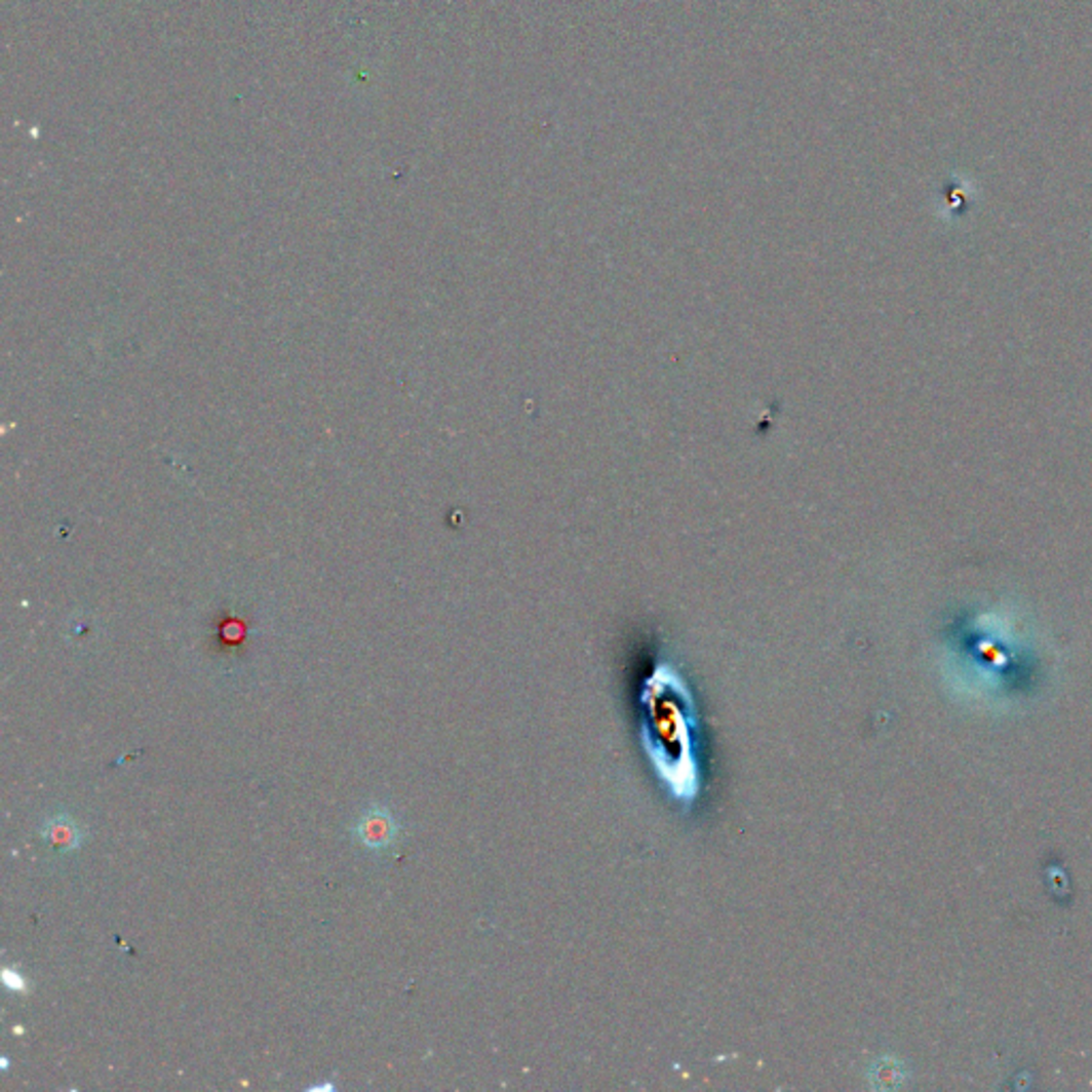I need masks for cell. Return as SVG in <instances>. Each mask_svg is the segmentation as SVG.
Masks as SVG:
<instances>
[{
    "mask_svg": "<svg viewBox=\"0 0 1092 1092\" xmlns=\"http://www.w3.org/2000/svg\"><path fill=\"white\" fill-rule=\"evenodd\" d=\"M399 830L401 826L397 824V819L393 817L389 807L374 803L361 813L357 824L352 826V836L357 839L363 848L372 852H382L393 848L399 839Z\"/></svg>",
    "mask_w": 1092,
    "mask_h": 1092,
    "instance_id": "cell-1",
    "label": "cell"
},
{
    "mask_svg": "<svg viewBox=\"0 0 1092 1092\" xmlns=\"http://www.w3.org/2000/svg\"><path fill=\"white\" fill-rule=\"evenodd\" d=\"M334 1088H336L334 1084H320V1086H312L310 1090H312V1092H316V1090H334Z\"/></svg>",
    "mask_w": 1092,
    "mask_h": 1092,
    "instance_id": "cell-4",
    "label": "cell"
},
{
    "mask_svg": "<svg viewBox=\"0 0 1092 1092\" xmlns=\"http://www.w3.org/2000/svg\"><path fill=\"white\" fill-rule=\"evenodd\" d=\"M41 836L43 841H47L49 845H53V848H59L61 852H75L79 850L81 845H84V830H81L71 817L67 815H56L47 819V822L43 824L41 828Z\"/></svg>",
    "mask_w": 1092,
    "mask_h": 1092,
    "instance_id": "cell-2",
    "label": "cell"
},
{
    "mask_svg": "<svg viewBox=\"0 0 1092 1092\" xmlns=\"http://www.w3.org/2000/svg\"><path fill=\"white\" fill-rule=\"evenodd\" d=\"M3 981H5V986H7L11 992H26V981H24V977H22L17 971L5 969V971H3Z\"/></svg>",
    "mask_w": 1092,
    "mask_h": 1092,
    "instance_id": "cell-3",
    "label": "cell"
}]
</instances>
